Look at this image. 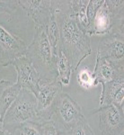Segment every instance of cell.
I'll list each match as a JSON object with an SVG mask.
<instances>
[{
	"label": "cell",
	"instance_id": "14",
	"mask_svg": "<svg viewBox=\"0 0 124 135\" xmlns=\"http://www.w3.org/2000/svg\"><path fill=\"white\" fill-rule=\"evenodd\" d=\"M22 88L16 83H12L9 80L1 79L0 80V122H3V119L17 98L18 95L20 94Z\"/></svg>",
	"mask_w": 124,
	"mask_h": 135
},
{
	"label": "cell",
	"instance_id": "5",
	"mask_svg": "<svg viewBox=\"0 0 124 135\" xmlns=\"http://www.w3.org/2000/svg\"><path fill=\"white\" fill-rule=\"evenodd\" d=\"M96 57L117 64H124V25L112 28L99 41Z\"/></svg>",
	"mask_w": 124,
	"mask_h": 135
},
{
	"label": "cell",
	"instance_id": "19",
	"mask_svg": "<svg viewBox=\"0 0 124 135\" xmlns=\"http://www.w3.org/2000/svg\"><path fill=\"white\" fill-rule=\"evenodd\" d=\"M64 135H95V132L86 117H83Z\"/></svg>",
	"mask_w": 124,
	"mask_h": 135
},
{
	"label": "cell",
	"instance_id": "2",
	"mask_svg": "<svg viewBox=\"0 0 124 135\" xmlns=\"http://www.w3.org/2000/svg\"><path fill=\"white\" fill-rule=\"evenodd\" d=\"M24 55L33 64L41 79H57L55 70V58L48 40L46 26H36L33 39L27 47Z\"/></svg>",
	"mask_w": 124,
	"mask_h": 135
},
{
	"label": "cell",
	"instance_id": "12",
	"mask_svg": "<svg viewBox=\"0 0 124 135\" xmlns=\"http://www.w3.org/2000/svg\"><path fill=\"white\" fill-rule=\"evenodd\" d=\"M115 105L123 109L124 106V77L102 85L99 107L105 105Z\"/></svg>",
	"mask_w": 124,
	"mask_h": 135
},
{
	"label": "cell",
	"instance_id": "22",
	"mask_svg": "<svg viewBox=\"0 0 124 135\" xmlns=\"http://www.w3.org/2000/svg\"><path fill=\"white\" fill-rule=\"evenodd\" d=\"M18 6V0H0V15H6L11 19Z\"/></svg>",
	"mask_w": 124,
	"mask_h": 135
},
{
	"label": "cell",
	"instance_id": "21",
	"mask_svg": "<svg viewBox=\"0 0 124 135\" xmlns=\"http://www.w3.org/2000/svg\"><path fill=\"white\" fill-rule=\"evenodd\" d=\"M77 81L84 89H89L91 86H93V83H95L93 72L89 70L88 68H84L80 69L77 74Z\"/></svg>",
	"mask_w": 124,
	"mask_h": 135
},
{
	"label": "cell",
	"instance_id": "18",
	"mask_svg": "<svg viewBox=\"0 0 124 135\" xmlns=\"http://www.w3.org/2000/svg\"><path fill=\"white\" fill-rule=\"evenodd\" d=\"M46 32L48 40L49 42L51 47L52 54L53 57L55 58L58 54V38H59V34H58V26L57 23V21L55 19V16L52 14L51 18L49 20V23L46 26Z\"/></svg>",
	"mask_w": 124,
	"mask_h": 135
},
{
	"label": "cell",
	"instance_id": "7",
	"mask_svg": "<svg viewBox=\"0 0 124 135\" xmlns=\"http://www.w3.org/2000/svg\"><path fill=\"white\" fill-rule=\"evenodd\" d=\"M27 47L23 39L0 25V66L11 65L14 60L24 55Z\"/></svg>",
	"mask_w": 124,
	"mask_h": 135
},
{
	"label": "cell",
	"instance_id": "9",
	"mask_svg": "<svg viewBox=\"0 0 124 135\" xmlns=\"http://www.w3.org/2000/svg\"><path fill=\"white\" fill-rule=\"evenodd\" d=\"M11 65L14 67L17 73L16 83L23 89H27L36 95L41 78L31 60L23 55L14 60Z\"/></svg>",
	"mask_w": 124,
	"mask_h": 135
},
{
	"label": "cell",
	"instance_id": "15",
	"mask_svg": "<svg viewBox=\"0 0 124 135\" xmlns=\"http://www.w3.org/2000/svg\"><path fill=\"white\" fill-rule=\"evenodd\" d=\"M70 12L77 22L78 27L86 33L88 29V20L86 17V6L88 0H68Z\"/></svg>",
	"mask_w": 124,
	"mask_h": 135
},
{
	"label": "cell",
	"instance_id": "26",
	"mask_svg": "<svg viewBox=\"0 0 124 135\" xmlns=\"http://www.w3.org/2000/svg\"><path fill=\"white\" fill-rule=\"evenodd\" d=\"M58 135H64V134H58Z\"/></svg>",
	"mask_w": 124,
	"mask_h": 135
},
{
	"label": "cell",
	"instance_id": "13",
	"mask_svg": "<svg viewBox=\"0 0 124 135\" xmlns=\"http://www.w3.org/2000/svg\"><path fill=\"white\" fill-rule=\"evenodd\" d=\"M112 28V17L111 15L106 1L99 8L93 19V22L89 25L86 34L91 35H105L110 32Z\"/></svg>",
	"mask_w": 124,
	"mask_h": 135
},
{
	"label": "cell",
	"instance_id": "11",
	"mask_svg": "<svg viewBox=\"0 0 124 135\" xmlns=\"http://www.w3.org/2000/svg\"><path fill=\"white\" fill-rule=\"evenodd\" d=\"M93 76V86L105 84L120 77H124V64H117L106 59L96 57Z\"/></svg>",
	"mask_w": 124,
	"mask_h": 135
},
{
	"label": "cell",
	"instance_id": "20",
	"mask_svg": "<svg viewBox=\"0 0 124 135\" xmlns=\"http://www.w3.org/2000/svg\"><path fill=\"white\" fill-rule=\"evenodd\" d=\"M21 135H42V126L38 122H26L18 128Z\"/></svg>",
	"mask_w": 124,
	"mask_h": 135
},
{
	"label": "cell",
	"instance_id": "10",
	"mask_svg": "<svg viewBox=\"0 0 124 135\" xmlns=\"http://www.w3.org/2000/svg\"><path fill=\"white\" fill-rule=\"evenodd\" d=\"M20 6L36 26H47L52 16L51 0H18Z\"/></svg>",
	"mask_w": 124,
	"mask_h": 135
},
{
	"label": "cell",
	"instance_id": "3",
	"mask_svg": "<svg viewBox=\"0 0 124 135\" xmlns=\"http://www.w3.org/2000/svg\"><path fill=\"white\" fill-rule=\"evenodd\" d=\"M26 122L40 123L37 114V99L31 91L22 89L17 98L7 110L2 123L5 128L14 133L19 126Z\"/></svg>",
	"mask_w": 124,
	"mask_h": 135
},
{
	"label": "cell",
	"instance_id": "8",
	"mask_svg": "<svg viewBox=\"0 0 124 135\" xmlns=\"http://www.w3.org/2000/svg\"><path fill=\"white\" fill-rule=\"evenodd\" d=\"M99 116V130L103 135H124L123 109L115 105L99 107L93 112Z\"/></svg>",
	"mask_w": 124,
	"mask_h": 135
},
{
	"label": "cell",
	"instance_id": "6",
	"mask_svg": "<svg viewBox=\"0 0 124 135\" xmlns=\"http://www.w3.org/2000/svg\"><path fill=\"white\" fill-rule=\"evenodd\" d=\"M62 88L63 86L57 79L41 80L40 88L35 95L37 99V114L41 123L51 120L53 105L56 99L62 92Z\"/></svg>",
	"mask_w": 124,
	"mask_h": 135
},
{
	"label": "cell",
	"instance_id": "17",
	"mask_svg": "<svg viewBox=\"0 0 124 135\" xmlns=\"http://www.w3.org/2000/svg\"><path fill=\"white\" fill-rule=\"evenodd\" d=\"M112 17V28L124 25V1L123 0H105Z\"/></svg>",
	"mask_w": 124,
	"mask_h": 135
},
{
	"label": "cell",
	"instance_id": "4",
	"mask_svg": "<svg viewBox=\"0 0 124 135\" xmlns=\"http://www.w3.org/2000/svg\"><path fill=\"white\" fill-rule=\"evenodd\" d=\"M83 117L81 106L67 94L61 92L53 105L51 121L57 129L58 134H65L73 125Z\"/></svg>",
	"mask_w": 124,
	"mask_h": 135
},
{
	"label": "cell",
	"instance_id": "1",
	"mask_svg": "<svg viewBox=\"0 0 124 135\" xmlns=\"http://www.w3.org/2000/svg\"><path fill=\"white\" fill-rule=\"evenodd\" d=\"M51 6L58 26V50L67 59L74 73L92 52L90 37L78 27L68 0H51Z\"/></svg>",
	"mask_w": 124,
	"mask_h": 135
},
{
	"label": "cell",
	"instance_id": "25",
	"mask_svg": "<svg viewBox=\"0 0 124 135\" xmlns=\"http://www.w3.org/2000/svg\"><path fill=\"white\" fill-rule=\"evenodd\" d=\"M0 135H14V133L9 132L6 128H5V126L3 125V123L0 122Z\"/></svg>",
	"mask_w": 124,
	"mask_h": 135
},
{
	"label": "cell",
	"instance_id": "23",
	"mask_svg": "<svg viewBox=\"0 0 124 135\" xmlns=\"http://www.w3.org/2000/svg\"><path fill=\"white\" fill-rule=\"evenodd\" d=\"M103 2L104 0H88V4L87 6H86V17H87L89 25L93 22V19L95 17V14L103 4Z\"/></svg>",
	"mask_w": 124,
	"mask_h": 135
},
{
	"label": "cell",
	"instance_id": "16",
	"mask_svg": "<svg viewBox=\"0 0 124 135\" xmlns=\"http://www.w3.org/2000/svg\"><path fill=\"white\" fill-rule=\"evenodd\" d=\"M55 70L57 74V80L61 83L62 86H68L72 75V69L67 59L60 51H58L55 57Z\"/></svg>",
	"mask_w": 124,
	"mask_h": 135
},
{
	"label": "cell",
	"instance_id": "24",
	"mask_svg": "<svg viewBox=\"0 0 124 135\" xmlns=\"http://www.w3.org/2000/svg\"><path fill=\"white\" fill-rule=\"evenodd\" d=\"M41 126H42V135H58L57 129L51 120L42 123Z\"/></svg>",
	"mask_w": 124,
	"mask_h": 135
}]
</instances>
